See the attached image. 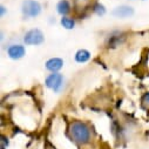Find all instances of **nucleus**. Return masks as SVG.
Instances as JSON below:
<instances>
[{"label":"nucleus","mask_w":149,"mask_h":149,"mask_svg":"<svg viewBox=\"0 0 149 149\" xmlns=\"http://www.w3.org/2000/svg\"><path fill=\"white\" fill-rule=\"evenodd\" d=\"M115 18H120V19H126V18H130L134 14V8L132 6L128 5H121L118 6L113 12H111Z\"/></svg>","instance_id":"nucleus-5"},{"label":"nucleus","mask_w":149,"mask_h":149,"mask_svg":"<svg viewBox=\"0 0 149 149\" xmlns=\"http://www.w3.org/2000/svg\"><path fill=\"white\" fill-rule=\"evenodd\" d=\"M60 22L66 29H72V28H74V26H75V21H74L72 18H68V17H62Z\"/></svg>","instance_id":"nucleus-10"},{"label":"nucleus","mask_w":149,"mask_h":149,"mask_svg":"<svg viewBox=\"0 0 149 149\" xmlns=\"http://www.w3.org/2000/svg\"><path fill=\"white\" fill-rule=\"evenodd\" d=\"M94 11H95V13H96L97 15H103V14L106 13V8H104V6L101 5V4H96L95 7H94Z\"/></svg>","instance_id":"nucleus-11"},{"label":"nucleus","mask_w":149,"mask_h":149,"mask_svg":"<svg viewBox=\"0 0 149 149\" xmlns=\"http://www.w3.org/2000/svg\"><path fill=\"white\" fill-rule=\"evenodd\" d=\"M7 54L11 59L13 60H19L21 58L25 56L26 54V49L22 45H11L7 48Z\"/></svg>","instance_id":"nucleus-6"},{"label":"nucleus","mask_w":149,"mask_h":149,"mask_svg":"<svg viewBox=\"0 0 149 149\" xmlns=\"http://www.w3.org/2000/svg\"><path fill=\"white\" fill-rule=\"evenodd\" d=\"M63 66V61L60 58H52L46 61V68L52 73H58Z\"/></svg>","instance_id":"nucleus-7"},{"label":"nucleus","mask_w":149,"mask_h":149,"mask_svg":"<svg viewBox=\"0 0 149 149\" xmlns=\"http://www.w3.org/2000/svg\"><path fill=\"white\" fill-rule=\"evenodd\" d=\"M21 11L24 15L34 18L41 13V5L36 0H25L21 6Z\"/></svg>","instance_id":"nucleus-2"},{"label":"nucleus","mask_w":149,"mask_h":149,"mask_svg":"<svg viewBox=\"0 0 149 149\" xmlns=\"http://www.w3.org/2000/svg\"><path fill=\"white\" fill-rule=\"evenodd\" d=\"M69 135L74 142L79 144H87L92 139V130L85 122L75 121L69 126Z\"/></svg>","instance_id":"nucleus-1"},{"label":"nucleus","mask_w":149,"mask_h":149,"mask_svg":"<svg viewBox=\"0 0 149 149\" xmlns=\"http://www.w3.org/2000/svg\"><path fill=\"white\" fill-rule=\"evenodd\" d=\"M63 81H65V79H63L62 74H60V73H53V74H49V75L46 78L45 84L52 91L60 92V89L63 86Z\"/></svg>","instance_id":"nucleus-4"},{"label":"nucleus","mask_w":149,"mask_h":149,"mask_svg":"<svg viewBox=\"0 0 149 149\" xmlns=\"http://www.w3.org/2000/svg\"><path fill=\"white\" fill-rule=\"evenodd\" d=\"M142 103L149 108V93H146L143 96H142Z\"/></svg>","instance_id":"nucleus-12"},{"label":"nucleus","mask_w":149,"mask_h":149,"mask_svg":"<svg viewBox=\"0 0 149 149\" xmlns=\"http://www.w3.org/2000/svg\"><path fill=\"white\" fill-rule=\"evenodd\" d=\"M56 11L59 14H61L62 17H65L66 14H68L70 12V5L67 0H60L56 5Z\"/></svg>","instance_id":"nucleus-8"},{"label":"nucleus","mask_w":149,"mask_h":149,"mask_svg":"<svg viewBox=\"0 0 149 149\" xmlns=\"http://www.w3.org/2000/svg\"><path fill=\"white\" fill-rule=\"evenodd\" d=\"M89 59H91V53L87 49H79L75 53V61L77 62L84 63V62H87Z\"/></svg>","instance_id":"nucleus-9"},{"label":"nucleus","mask_w":149,"mask_h":149,"mask_svg":"<svg viewBox=\"0 0 149 149\" xmlns=\"http://www.w3.org/2000/svg\"><path fill=\"white\" fill-rule=\"evenodd\" d=\"M4 13H5V7L1 6V15H4Z\"/></svg>","instance_id":"nucleus-13"},{"label":"nucleus","mask_w":149,"mask_h":149,"mask_svg":"<svg viewBox=\"0 0 149 149\" xmlns=\"http://www.w3.org/2000/svg\"><path fill=\"white\" fill-rule=\"evenodd\" d=\"M44 40H45L44 33L38 28H33L28 31L24 36V41L26 45H41Z\"/></svg>","instance_id":"nucleus-3"}]
</instances>
